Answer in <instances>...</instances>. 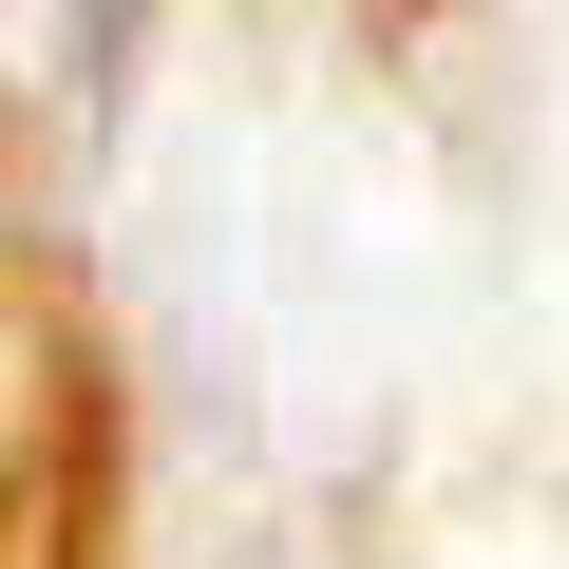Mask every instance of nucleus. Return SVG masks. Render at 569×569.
<instances>
[{"mask_svg": "<svg viewBox=\"0 0 569 569\" xmlns=\"http://www.w3.org/2000/svg\"><path fill=\"white\" fill-rule=\"evenodd\" d=\"M77 550V361L39 305V247L0 228V569H58Z\"/></svg>", "mask_w": 569, "mask_h": 569, "instance_id": "obj_1", "label": "nucleus"}]
</instances>
